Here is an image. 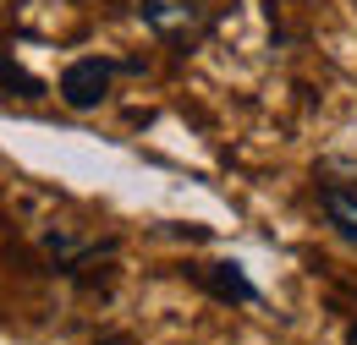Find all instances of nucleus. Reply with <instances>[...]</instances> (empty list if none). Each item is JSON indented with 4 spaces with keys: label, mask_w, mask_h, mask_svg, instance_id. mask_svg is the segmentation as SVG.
Returning <instances> with one entry per match:
<instances>
[{
    "label": "nucleus",
    "mask_w": 357,
    "mask_h": 345,
    "mask_svg": "<svg viewBox=\"0 0 357 345\" xmlns=\"http://www.w3.org/2000/svg\"><path fill=\"white\" fill-rule=\"evenodd\" d=\"M110 77H116V61H99V55H83L61 72V99L72 110H93L110 99Z\"/></svg>",
    "instance_id": "obj_2"
},
{
    "label": "nucleus",
    "mask_w": 357,
    "mask_h": 345,
    "mask_svg": "<svg viewBox=\"0 0 357 345\" xmlns=\"http://www.w3.org/2000/svg\"><path fill=\"white\" fill-rule=\"evenodd\" d=\"M319 209H324V219H330V230H335L347 247H357V192L352 186L324 181V186H319Z\"/></svg>",
    "instance_id": "obj_3"
},
{
    "label": "nucleus",
    "mask_w": 357,
    "mask_h": 345,
    "mask_svg": "<svg viewBox=\"0 0 357 345\" xmlns=\"http://www.w3.org/2000/svg\"><path fill=\"white\" fill-rule=\"evenodd\" d=\"M209 291H215V296H231V302H259V285H253V280H248L236 263H215Z\"/></svg>",
    "instance_id": "obj_4"
},
{
    "label": "nucleus",
    "mask_w": 357,
    "mask_h": 345,
    "mask_svg": "<svg viewBox=\"0 0 357 345\" xmlns=\"http://www.w3.org/2000/svg\"><path fill=\"white\" fill-rule=\"evenodd\" d=\"M347 345H357V323H352V329H347Z\"/></svg>",
    "instance_id": "obj_5"
},
{
    "label": "nucleus",
    "mask_w": 357,
    "mask_h": 345,
    "mask_svg": "<svg viewBox=\"0 0 357 345\" xmlns=\"http://www.w3.org/2000/svg\"><path fill=\"white\" fill-rule=\"evenodd\" d=\"M137 17L154 39L181 44V49L209 33V6L204 0H137Z\"/></svg>",
    "instance_id": "obj_1"
}]
</instances>
